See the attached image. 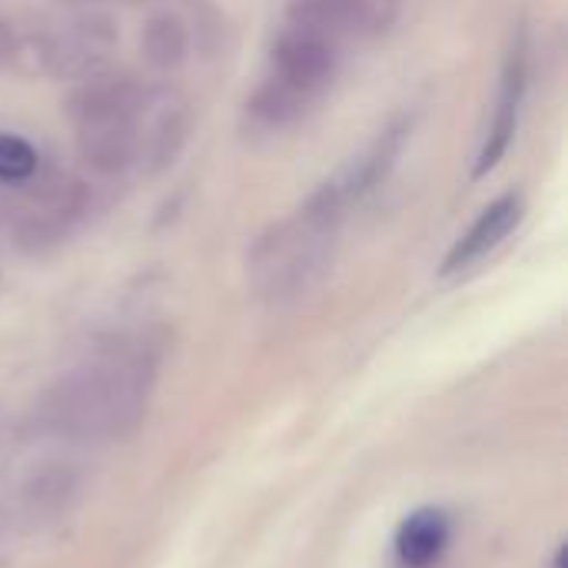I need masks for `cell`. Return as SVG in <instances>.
Listing matches in <instances>:
<instances>
[{
  "mask_svg": "<svg viewBox=\"0 0 568 568\" xmlns=\"http://www.w3.org/2000/svg\"><path fill=\"white\" fill-rule=\"evenodd\" d=\"M156 369L160 353L146 339L110 343L47 386L33 423L40 433L77 446L126 439L146 416Z\"/></svg>",
  "mask_w": 568,
  "mask_h": 568,
  "instance_id": "obj_1",
  "label": "cell"
},
{
  "mask_svg": "<svg viewBox=\"0 0 568 568\" xmlns=\"http://www.w3.org/2000/svg\"><path fill=\"white\" fill-rule=\"evenodd\" d=\"M339 196L320 183L300 210L256 236L246 256V280L260 303L293 306L306 300L333 270L346 220Z\"/></svg>",
  "mask_w": 568,
  "mask_h": 568,
  "instance_id": "obj_2",
  "label": "cell"
},
{
  "mask_svg": "<svg viewBox=\"0 0 568 568\" xmlns=\"http://www.w3.org/2000/svg\"><path fill=\"white\" fill-rule=\"evenodd\" d=\"M153 97V83L120 70H100L83 77L63 100V113L73 123L80 160L100 176H123L140 170L143 113Z\"/></svg>",
  "mask_w": 568,
  "mask_h": 568,
  "instance_id": "obj_3",
  "label": "cell"
},
{
  "mask_svg": "<svg viewBox=\"0 0 568 568\" xmlns=\"http://www.w3.org/2000/svg\"><path fill=\"white\" fill-rule=\"evenodd\" d=\"M116 50V23L106 13L83 10L40 23L30 33H17L13 60L23 73L53 80H83L100 73Z\"/></svg>",
  "mask_w": 568,
  "mask_h": 568,
  "instance_id": "obj_4",
  "label": "cell"
},
{
  "mask_svg": "<svg viewBox=\"0 0 568 568\" xmlns=\"http://www.w3.org/2000/svg\"><path fill=\"white\" fill-rule=\"evenodd\" d=\"M93 210V190L77 176H47L27 203H17V226L10 250L23 256H47L60 250Z\"/></svg>",
  "mask_w": 568,
  "mask_h": 568,
  "instance_id": "obj_5",
  "label": "cell"
},
{
  "mask_svg": "<svg viewBox=\"0 0 568 568\" xmlns=\"http://www.w3.org/2000/svg\"><path fill=\"white\" fill-rule=\"evenodd\" d=\"M339 60L343 40L286 17L283 30L270 47V77L306 93L310 100H320V93L329 90V83L336 80Z\"/></svg>",
  "mask_w": 568,
  "mask_h": 568,
  "instance_id": "obj_6",
  "label": "cell"
},
{
  "mask_svg": "<svg viewBox=\"0 0 568 568\" xmlns=\"http://www.w3.org/2000/svg\"><path fill=\"white\" fill-rule=\"evenodd\" d=\"M526 90H529V43H526V30H519L513 37V47L506 53V67H503V80H499V97H496V110H493V123L486 130V140L479 146L473 176L483 180L486 173H493L499 166V160L509 153L519 120H523V103H526Z\"/></svg>",
  "mask_w": 568,
  "mask_h": 568,
  "instance_id": "obj_7",
  "label": "cell"
},
{
  "mask_svg": "<svg viewBox=\"0 0 568 568\" xmlns=\"http://www.w3.org/2000/svg\"><path fill=\"white\" fill-rule=\"evenodd\" d=\"M409 133H413V116L389 120L349 163H343L326 180V186L339 196V203L346 210H353L359 200H366L373 190H379L389 180V173L396 170V163L409 143Z\"/></svg>",
  "mask_w": 568,
  "mask_h": 568,
  "instance_id": "obj_8",
  "label": "cell"
},
{
  "mask_svg": "<svg viewBox=\"0 0 568 568\" xmlns=\"http://www.w3.org/2000/svg\"><path fill=\"white\" fill-rule=\"evenodd\" d=\"M403 0H290V20L316 27L336 40L376 37L396 23Z\"/></svg>",
  "mask_w": 568,
  "mask_h": 568,
  "instance_id": "obj_9",
  "label": "cell"
},
{
  "mask_svg": "<svg viewBox=\"0 0 568 568\" xmlns=\"http://www.w3.org/2000/svg\"><path fill=\"white\" fill-rule=\"evenodd\" d=\"M190 140V106L170 87H153V97L143 113V150H140V173L156 176L183 153Z\"/></svg>",
  "mask_w": 568,
  "mask_h": 568,
  "instance_id": "obj_10",
  "label": "cell"
},
{
  "mask_svg": "<svg viewBox=\"0 0 568 568\" xmlns=\"http://www.w3.org/2000/svg\"><path fill=\"white\" fill-rule=\"evenodd\" d=\"M523 213H526V200L523 193H503L499 200H493L479 216L476 223L456 240V246L449 250V256L443 260V276H453V273H463L469 270L473 263L486 260L493 250H499L513 230L523 223Z\"/></svg>",
  "mask_w": 568,
  "mask_h": 568,
  "instance_id": "obj_11",
  "label": "cell"
},
{
  "mask_svg": "<svg viewBox=\"0 0 568 568\" xmlns=\"http://www.w3.org/2000/svg\"><path fill=\"white\" fill-rule=\"evenodd\" d=\"M316 100H310L306 93L280 83L276 77H266L246 100V123L256 133H283L290 126H296Z\"/></svg>",
  "mask_w": 568,
  "mask_h": 568,
  "instance_id": "obj_12",
  "label": "cell"
},
{
  "mask_svg": "<svg viewBox=\"0 0 568 568\" xmlns=\"http://www.w3.org/2000/svg\"><path fill=\"white\" fill-rule=\"evenodd\" d=\"M449 516L443 509H419L403 519L396 532V559L406 568H429L449 546Z\"/></svg>",
  "mask_w": 568,
  "mask_h": 568,
  "instance_id": "obj_13",
  "label": "cell"
},
{
  "mask_svg": "<svg viewBox=\"0 0 568 568\" xmlns=\"http://www.w3.org/2000/svg\"><path fill=\"white\" fill-rule=\"evenodd\" d=\"M140 53L156 73H173L190 60V27L183 17L160 10L143 23Z\"/></svg>",
  "mask_w": 568,
  "mask_h": 568,
  "instance_id": "obj_14",
  "label": "cell"
},
{
  "mask_svg": "<svg viewBox=\"0 0 568 568\" xmlns=\"http://www.w3.org/2000/svg\"><path fill=\"white\" fill-rule=\"evenodd\" d=\"M73 496H77V476L67 466H43L23 483L20 513L30 523H50L60 513H67Z\"/></svg>",
  "mask_w": 568,
  "mask_h": 568,
  "instance_id": "obj_15",
  "label": "cell"
},
{
  "mask_svg": "<svg viewBox=\"0 0 568 568\" xmlns=\"http://www.w3.org/2000/svg\"><path fill=\"white\" fill-rule=\"evenodd\" d=\"M40 166L30 140L17 133H0V183H27Z\"/></svg>",
  "mask_w": 568,
  "mask_h": 568,
  "instance_id": "obj_16",
  "label": "cell"
},
{
  "mask_svg": "<svg viewBox=\"0 0 568 568\" xmlns=\"http://www.w3.org/2000/svg\"><path fill=\"white\" fill-rule=\"evenodd\" d=\"M13 50H17V30L7 20H0V67L13 60Z\"/></svg>",
  "mask_w": 568,
  "mask_h": 568,
  "instance_id": "obj_17",
  "label": "cell"
},
{
  "mask_svg": "<svg viewBox=\"0 0 568 568\" xmlns=\"http://www.w3.org/2000/svg\"><path fill=\"white\" fill-rule=\"evenodd\" d=\"M552 568H566V549H559V552H556V559H552Z\"/></svg>",
  "mask_w": 568,
  "mask_h": 568,
  "instance_id": "obj_18",
  "label": "cell"
},
{
  "mask_svg": "<svg viewBox=\"0 0 568 568\" xmlns=\"http://www.w3.org/2000/svg\"><path fill=\"white\" fill-rule=\"evenodd\" d=\"M63 3H93V0H63Z\"/></svg>",
  "mask_w": 568,
  "mask_h": 568,
  "instance_id": "obj_19",
  "label": "cell"
}]
</instances>
